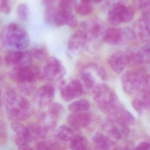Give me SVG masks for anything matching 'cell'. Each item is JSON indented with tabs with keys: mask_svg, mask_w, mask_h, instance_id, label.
Masks as SVG:
<instances>
[{
	"mask_svg": "<svg viewBox=\"0 0 150 150\" xmlns=\"http://www.w3.org/2000/svg\"><path fill=\"white\" fill-rule=\"evenodd\" d=\"M58 117L49 111L44 112L39 116L38 123L49 134L56 128Z\"/></svg>",
	"mask_w": 150,
	"mask_h": 150,
	"instance_id": "cell-21",
	"label": "cell"
},
{
	"mask_svg": "<svg viewBox=\"0 0 150 150\" xmlns=\"http://www.w3.org/2000/svg\"><path fill=\"white\" fill-rule=\"evenodd\" d=\"M1 40L4 47L10 51H23L30 45V38L27 31L16 23L8 24L2 30Z\"/></svg>",
	"mask_w": 150,
	"mask_h": 150,
	"instance_id": "cell-2",
	"label": "cell"
},
{
	"mask_svg": "<svg viewBox=\"0 0 150 150\" xmlns=\"http://www.w3.org/2000/svg\"><path fill=\"white\" fill-rule=\"evenodd\" d=\"M145 76L138 71H127L123 74L122 83L124 91L129 95L135 93L143 85Z\"/></svg>",
	"mask_w": 150,
	"mask_h": 150,
	"instance_id": "cell-9",
	"label": "cell"
},
{
	"mask_svg": "<svg viewBox=\"0 0 150 150\" xmlns=\"http://www.w3.org/2000/svg\"><path fill=\"white\" fill-rule=\"evenodd\" d=\"M91 1L92 0H81V1L82 2H86V3H90Z\"/></svg>",
	"mask_w": 150,
	"mask_h": 150,
	"instance_id": "cell-46",
	"label": "cell"
},
{
	"mask_svg": "<svg viewBox=\"0 0 150 150\" xmlns=\"http://www.w3.org/2000/svg\"><path fill=\"white\" fill-rule=\"evenodd\" d=\"M60 11L62 12L64 15L66 25L71 28H75L78 26V20L72 11Z\"/></svg>",
	"mask_w": 150,
	"mask_h": 150,
	"instance_id": "cell-35",
	"label": "cell"
},
{
	"mask_svg": "<svg viewBox=\"0 0 150 150\" xmlns=\"http://www.w3.org/2000/svg\"><path fill=\"white\" fill-rule=\"evenodd\" d=\"M8 127L4 121H0V145L4 144L8 140Z\"/></svg>",
	"mask_w": 150,
	"mask_h": 150,
	"instance_id": "cell-37",
	"label": "cell"
},
{
	"mask_svg": "<svg viewBox=\"0 0 150 150\" xmlns=\"http://www.w3.org/2000/svg\"><path fill=\"white\" fill-rule=\"evenodd\" d=\"M6 111L9 120L15 122L29 118L33 113L31 103L12 89H8L4 95Z\"/></svg>",
	"mask_w": 150,
	"mask_h": 150,
	"instance_id": "cell-1",
	"label": "cell"
},
{
	"mask_svg": "<svg viewBox=\"0 0 150 150\" xmlns=\"http://www.w3.org/2000/svg\"><path fill=\"white\" fill-rule=\"evenodd\" d=\"M86 42V35L82 31L79 30L69 38L68 49L74 55H79L85 48Z\"/></svg>",
	"mask_w": 150,
	"mask_h": 150,
	"instance_id": "cell-14",
	"label": "cell"
},
{
	"mask_svg": "<svg viewBox=\"0 0 150 150\" xmlns=\"http://www.w3.org/2000/svg\"><path fill=\"white\" fill-rule=\"evenodd\" d=\"M66 70L61 62L56 58L51 57L40 70V78L49 81H58L65 74Z\"/></svg>",
	"mask_w": 150,
	"mask_h": 150,
	"instance_id": "cell-6",
	"label": "cell"
},
{
	"mask_svg": "<svg viewBox=\"0 0 150 150\" xmlns=\"http://www.w3.org/2000/svg\"><path fill=\"white\" fill-rule=\"evenodd\" d=\"M79 30L82 31L86 37L85 48L91 53L97 52L107 30L103 22L99 19H92L81 23Z\"/></svg>",
	"mask_w": 150,
	"mask_h": 150,
	"instance_id": "cell-4",
	"label": "cell"
},
{
	"mask_svg": "<svg viewBox=\"0 0 150 150\" xmlns=\"http://www.w3.org/2000/svg\"><path fill=\"white\" fill-rule=\"evenodd\" d=\"M137 52L140 64H149L150 60V44L149 42L141 47Z\"/></svg>",
	"mask_w": 150,
	"mask_h": 150,
	"instance_id": "cell-29",
	"label": "cell"
},
{
	"mask_svg": "<svg viewBox=\"0 0 150 150\" xmlns=\"http://www.w3.org/2000/svg\"><path fill=\"white\" fill-rule=\"evenodd\" d=\"M4 60L7 66L13 69H20L31 65L33 57L30 52L13 51L6 55Z\"/></svg>",
	"mask_w": 150,
	"mask_h": 150,
	"instance_id": "cell-8",
	"label": "cell"
},
{
	"mask_svg": "<svg viewBox=\"0 0 150 150\" xmlns=\"http://www.w3.org/2000/svg\"><path fill=\"white\" fill-rule=\"evenodd\" d=\"M17 15L20 19L23 21L28 20L30 16V10L28 6L25 3L20 4L17 8Z\"/></svg>",
	"mask_w": 150,
	"mask_h": 150,
	"instance_id": "cell-34",
	"label": "cell"
},
{
	"mask_svg": "<svg viewBox=\"0 0 150 150\" xmlns=\"http://www.w3.org/2000/svg\"><path fill=\"white\" fill-rule=\"evenodd\" d=\"M107 74L105 70L97 64H91L88 65L80 73V82L82 86L87 89H92L96 85V81L105 80Z\"/></svg>",
	"mask_w": 150,
	"mask_h": 150,
	"instance_id": "cell-5",
	"label": "cell"
},
{
	"mask_svg": "<svg viewBox=\"0 0 150 150\" xmlns=\"http://www.w3.org/2000/svg\"><path fill=\"white\" fill-rule=\"evenodd\" d=\"M132 4L134 8L142 10L146 7L150 5L149 0H132Z\"/></svg>",
	"mask_w": 150,
	"mask_h": 150,
	"instance_id": "cell-40",
	"label": "cell"
},
{
	"mask_svg": "<svg viewBox=\"0 0 150 150\" xmlns=\"http://www.w3.org/2000/svg\"><path fill=\"white\" fill-rule=\"evenodd\" d=\"M57 0H43V2L45 5L47 6H52V4L56 1Z\"/></svg>",
	"mask_w": 150,
	"mask_h": 150,
	"instance_id": "cell-43",
	"label": "cell"
},
{
	"mask_svg": "<svg viewBox=\"0 0 150 150\" xmlns=\"http://www.w3.org/2000/svg\"><path fill=\"white\" fill-rule=\"evenodd\" d=\"M63 110V106L58 103H51L49 105V111L58 117L61 114Z\"/></svg>",
	"mask_w": 150,
	"mask_h": 150,
	"instance_id": "cell-39",
	"label": "cell"
},
{
	"mask_svg": "<svg viewBox=\"0 0 150 150\" xmlns=\"http://www.w3.org/2000/svg\"><path fill=\"white\" fill-rule=\"evenodd\" d=\"M92 93L99 108L109 116L123 108L113 90L104 83L96 84L92 88Z\"/></svg>",
	"mask_w": 150,
	"mask_h": 150,
	"instance_id": "cell-3",
	"label": "cell"
},
{
	"mask_svg": "<svg viewBox=\"0 0 150 150\" xmlns=\"http://www.w3.org/2000/svg\"><path fill=\"white\" fill-rule=\"evenodd\" d=\"M59 89L63 100L67 102L81 96L84 90L80 81L77 80H72L68 83L62 81Z\"/></svg>",
	"mask_w": 150,
	"mask_h": 150,
	"instance_id": "cell-11",
	"label": "cell"
},
{
	"mask_svg": "<svg viewBox=\"0 0 150 150\" xmlns=\"http://www.w3.org/2000/svg\"><path fill=\"white\" fill-rule=\"evenodd\" d=\"M90 103L85 99H81L74 102L68 106V110L72 112L87 111L90 108Z\"/></svg>",
	"mask_w": 150,
	"mask_h": 150,
	"instance_id": "cell-28",
	"label": "cell"
},
{
	"mask_svg": "<svg viewBox=\"0 0 150 150\" xmlns=\"http://www.w3.org/2000/svg\"><path fill=\"white\" fill-rule=\"evenodd\" d=\"M93 1L96 3H99L101 2L102 1H103L104 0H93Z\"/></svg>",
	"mask_w": 150,
	"mask_h": 150,
	"instance_id": "cell-45",
	"label": "cell"
},
{
	"mask_svg": "<svg viewBox=\"0 0 150 150\" xmlns=\"http://www.w3.org/2000/svg\"><path fill=\"white\" fill-rule=\"evenodd\" d=\"M9 77L17 83L35 82L40 77V70L32 65L21 69H13L9 73Z\"/></svg>",
	"mask_w": 150,
	"mask_h": 150,
	"instance_id": "cell-10",
	"label": "cell"
},
{
	"mask_svg": "<svg viewBox=\"0 0 150 150\" xmlns=\"http://www.w3.org/2000/svg\"><path fill=\"white\" fill-rule=\"evenodd\" d=\"M76 13L82 16H86L92 13L93 7L90 3L82 2L76 4L74 8Z\"/></svg>",
	"mask_w": 150,
	"mask_h": 150,
	"instance_id": "cell-31",
	"label": "cell"
},
{
	"mask_svg": "<svg viewBox=\"0 0 150 150\" xmlns=\"http://www.w3.org/2000/svg\"><path fill=\"white\" fill-rule=\"evenodd\" d=\"M150 12H143L138 24L139 36L147 42L150 37Z\"/></svg>",
	"mask_w": 150,
	"mask_h": 150,
	"instance_id": "cell-22",
	"label": "cell"
},
{
	"mask_svg": "<svg viewBox=\"0 0 150 150\" xmlns=\"http://www.w3.org/2000/svg\"><path fill=\"white\" fill-rule=\"evenodd\" d=\"M67 122L71 127L76 130L81 129L90 124L92 115L88 112H73L67 117Z\"/></svg>",
	"mask_w": 150,
	"mask_h": 150,
	"instance_id": "cell-13",
	"label": "cell"
},
{
	"mask_svg": "<svg viewBox=\"0 0 150 150\" xmlns=\"http://www.w3.org/2000/svg\"><path fill=\"white\" fill-rule=\"evenodd\" d=\"M45 20L48 24L55 27L66 25L65 20L62 12L53 6H48L45 13Z\"/></svg>",
	"mask_w": 150,
	"mask_h": 150,
	"instance_id": "cell-16",
	"label": "cell"
},
{
	"mask_svg": "<svg viewBox=\"0 0 150 150\" xmlns=\"http://www.w3.org/2000/svg\"><path fill=\"white\" fill-rule=\"evenodd\" d=\"M55 95V88L51 84H46L39 88L35 93V100L41 108L50 105Z\"/></svg>",
	"mask_w": 150,
	"mask_h": 150,
	"instance_id": "cell-12",
	"label": "cell"
},
{
	"mask_svg": "<svg viewBox=\"0 0 150 150\" xmlns=\"http://www.w3.org/2000/svg\"><path fill=\"white\" fill-rule=\"evenodd\" d=\"M19 149L23 150H33V149L29 145V144H26L23 145L21 146H19Z\"/></svg>",
	"mask_w": 150,
	"mask_h": 150,
	"instance_id": "cell-42",
	"label": "cell"
},
{
	"mask_svg": "<svg viewBox=\"0 0 150 150\" xmlns=\"http://www.w3.org/2000/svg\"><path fill=\"white\" fill-rule=\"evenodd\" d=\"M77 4V0H59L58 8L61 11H72Z\"/></svg>",
	"mask_w": 150,
	"mask_h": 150,
	"instance_id": "cell-36",
	"label": "cell"
},
{
	"mask_svg": "<svg viewBox=\"0 0 150 150\" xmlns=\"http://www.w3.org/2000/svg\"><path fill=\"white\" fill-rule=\"evenodd\" d=\"M12 129L16 134L15 143L18 146L29 144L32 141L30 136L28 127L15 121L11 125Z\"/></svg>",
	"mask_w": 150,
	"mask_h": 150,
	"instance_id": "cell-17",
	"label": "cell"
},
{
	"mask_svg": "<svg viewBox=\"0 0 150 150\" xmlns=\"http://www.w3.org/2000/svg\"><path fill=\"white\" fill-rule=\"evenodd\" d=\"M12 10L11 0H0V11L5 14H8Z\"/></svg>",
	"mask_w": 150,
	"mask_h": 150,
	"instance_id": "cell-38",
	"label": "cell"
},
{
	"mask_svg": "<svg viewBox=\"0 0 150 150\" xmlns=\"http://www.w3.org/2000/svg\"><path fill=\"white\" fill-rule=\"evenodd\" d=\"M103 40L110 45H118L125 41L123 30L119 28H112L105 31Z\"/></svg>",
	"mask_w": 150,
	"mask_h": 150,
	"instance_id": "cell-18",
	"label": "cell"
},
{
	"mask_svg": "<svg viewBox=\"0 0 150 150\" xmlns=\"http://www.w3.org/2000/svg\"><path fill=\"white\" fill-rule=\"evenodd\" d=\"M132 105L139 114H143L149 110L150 106L149 90L144 89L139 91L132 102Z\"/></svg>",
	"mask_w": 150,
	"mask_h": 150,
	"instance_id": "cell-15",
	"label": "cell"
},
{
	"mask_svg": "<svg viewBox=\"0 0 150 150\" xmlns=\"http://www.w3.org/2000/svg\"><path fill=\"white\" fill-rule=\"evenodd\" d=\"M87 147V140L81 135L74 136L71 140L70 147L72 150H86Z\"/></svg>",
	"mask_w": 150,
	"mask_h": 150,
	"instance_id": "cell-27",
	"label": "cell"
},
{
	"mask_svg": "<svg viewBox=\"0 0 150 150\" xmlns=\"http://www.w3.org/2000/svg\"><path fill=\"white\" fill-rule=\"evenodd\" d=\"M38 150H60L61 146L59 143L54 140H42L38 142L36 145Z\"/></svg>",
	"mask_w": 150,
	"mask_h": 150,
	"instance_id": "cell-30",
	"label": "cell"
},
{
	"mask_svg": "<svg viewBox=\"0 0 150 150\" xmlns=\"http://www.w3.org/2000/svg\"><path fill=\"white\" fill-rule=\"evenodd\" d=\"M103 129L105 130L108 135L114 139H120L122 137V133L121 129L114 125V122L109 120L103 125Z\"/></svg>",
	"mask_w": 150,
	"mask_h": 150,
	"instance_id": "cell-26",
	"label": "cell"
},
{
	"mask_svg": "<svg viewBox=\"0 0 150 150\" xmlns=\"http://www.w3.org/2000/svg\"><path fill=\"white\" fill-rule=\"evenodd\" d=\"M0 82H1V78H0ZM1 105V90L0 88V107Z\"/></svg>",
	"mask_w": 150,
	"mask_h": 150,
	"instance_id": "cell-44",
	"label": "cell"
},
{
	"mask_svg": "<svg viewBox=\"0 0 150 150\" xmlns=\"http://www.w3.org/2000/svg\"><path fill=\"white\" fill-rule=\"evenodd\" d=\"M110 66L115 72L120 74L122 72L127 64L125 53L117 51L112 54L108 59Z\"/></svg>",
	"mask_w": 150,
	"mask_h": 150,
	"instance_id": "cell-19",
	"label": "cell"
},
{
	"mask_svg": "<svg viewBox=\"0 0 150 150\" xmlns=\"http://www.w3.org/2000/svg\"><path fill=\"white\" fill-rule=\"evenodd\" d=\"M57 139L63 142L71 140L74 136V131L72 127L66 125H61L55 133Z\"/></svg>",
	"mask_w": 150,
	"mask_h": 150,
	"instance_id": "cell-25",
	"label": "cell"
},
{
	"mask_svg": "<svg viewBox=\"0 0 150 150\" xmlns=\"http://www.w3.org/2000/svg\"><path fill=\"white\" fill-rule=\"evenodd\" d=\"M35 82H18L17 86L21 93L26 96L33 93L36 88Z\"/></svg>",
	"mask_w": 150,
	"mask_h": 150,
	"instance_id": "cell-33",
	"label": "cell"
},
{
	"mask_svg": "<svg viewBox=\"0 0 150 150\" xmlns=\"http://www.w3.org/2000/svg\"><path fill=\"white\" fill-rule=\"evenodd\" d=\"M136 150H150V144L149 142L146 141L141 142L139 143L135 148Z\"/></svg>",
	"mask_w": 150,
	"mask_h": 150,
	"instance_id": "cell-41",
	"label": "cell"
},
{
	"mask_svg": "<svg viewBox=\"0 0 150 150\" xmlns=\"http://www.w3.org/2000/svg\"><path fill=\"white\" fill-rule=\"evenodd\" d=\"M27 127L32 141L45 139L49 135V133H47L38 123L30 124Z\"/></svg>",
	"mask_w": 150,
	"mask_h": 150,
	"instance_id": "cell-24",
	"label": "cell"
},
{
	"mask_svg": "<svg viewBox=\"0 0 150 150\" xmlns=\"http://www.w3.org/2000/svg\"><path fill=\"white\" fill-rule=\"evenodd\" d=\"M30 54L32 57L39 61L46 59L49 56V51L45 47H35L31 50Z\"/></svg>",
	"mask_w": 150,
	"mask_h": 150,
	"instance_id": "cell-32",
	"label": "cell"
},
{
	"mask_svg": "<svg viewBox=\"0 0 150 150\" xmlns=\"http://www.w3.org/2000/svg\"><path fill=\"white\" fill-rule=\"evenodd\" d=\"M109 120L116 122L122 128L129 127L135 122V118L131 113L123 108L110 117Z\"/></svg>",
	"mask_w": 150,
	"mask_h": 150,
	"instance_id": "cell-20",
	"label": "cell"
},
{
	"mask_svg": "<svg viewBox=\"0 0 150 150\" xmlns=\"http://www.w3.org/2000/svg\"><path fill=\"white\" fill-rule=\"evenodd\" d=\"M1 62H2V59H1V56L0 55V65L1 64Z\"/></svg>",
	"mask_w": 150,
	"mask_h": 150,
	"instance_id": "cell-47",
	"label": "cell"
},
{
	"mask_svg": "<svg viewBox=\"0 0 150 150\" xmlns=\"http://www.w3.org/2000/svg\"><path fill=\"white\" fill-rule=\"evenodd\" d=\"M92 141L94 146L98 150H108L114 145L108 136L100 132L95 133L92 138Z\"/></svg>",
	"mask_w": 150,
	"mask_h": 150,
	"instance_id": "cell-23",
	"label": "cell"
},
{
	"mask_svg": "<svg viewBox=\"0 0 150 150\" xmlns=\"http://www.w3.org/2000/svg\"><path fill=\"white\" fill-rule=\"evenodd\" d=\"M134 9L130 7H127L122 4L114 6L108 12V20L109 23L117 26L121 23L130 21L134 16Z\"/></svg>",
	"mask_w": 150,
	"mask_h": 150,
	"instance_id": "cell-7",
	"label": "cell"
}]
</instances>
